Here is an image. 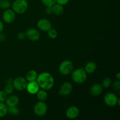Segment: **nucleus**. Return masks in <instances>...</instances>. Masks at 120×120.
<instances>
[{"label":"nucleus","mask_w":120,"mask_h":120,"mask_svg":"<svg viewBox=\"0 0 120 120\" xmlns=\"http://www.w3.org/2000/svg\"><path fill=\"white\" fill-rule=\"evenodd\" d=\"M45 12L48 15H51L53 14L52 7H46L45 9Z\"/></svg>","instance_id":"7c9ffc66"},{"label":"nucleus","mask_w":120,"mask_h":120,"mask_svg":"<svg viewBox=\"0 0 120 120\" xmlns=\"http://www.w3.org/2000/svg\"><path fill=\"white\" fill-rule=\"evenodd\" d=\"M53 14H55L56 15H60L64 12V8L63 5L59 4H55L52 7Z\"/></svg>","instance_id":"a211bd4d"},{"label":"nucleus","mask_w":120,"mask_h":120,"mask_svg":"<svg viewBox=\"0 0 120 120\" xmlns=\"http://www.w3.org/2000/svg\"><path fill=\"white\" fill-rule=\"evenodd\" d=\"M8 107L5 103L0 102V118L5 117L8 113Z\"/></svg>","instance_id":"aec40b11"},{"label":"nucleus","mask_w":120,"mask_h":120,"mask_svg":"<svg viewBox=\"0 0 120 120\" xmlns=\"http://www.w3.org/2000/svg\"><path fill=\"white\" fill-rule=\"evenodd\" d=\"M26 36L33 42L38 41L40 38V32L35 28H29L26 32Z\"/></svg>","instance_id":"1a4fd4ad"},{"label":"nucleus","mask_w":120,"mask_h":120,"mask_svg":"<svg viewBox=\"0 0 120 120\" xmlns=\"http://www.w3.org/2000/svg\"><path fill=\"white\" fill-rule=\"evenodd\" d=\"M8 112L11 116H16L19 114L20 110L16 106L9 107L8 109Z\"/></svg>","instance_id":"412c9836"},{"label":"nucleus","mask_w":120,"mask_h":120,"mask_svg":"<svg viewBox=\"0 0 120 120\" xmlns=\"http://www.w3.org/2000/svg\"><path fill=\"white\" fill-rule=\"evenodd\" d=\"M118 99L119 98L117 95L113 93H107L104 97V103L110 107H113L118 105Z\"/></svg>","instance_id":"423d86ee"},{"label":"nucleus","mask_w":120,"mask_h":120,"mask_svg":"<svg viewBox=\"0 0 120 120\" xmlns=\"http://www.w3.org/2000/svg\"><path fill=\"white\" fill-rule=\"evenodd\" d=\"M39 89L40 87L36 81L28 82L26 87V89L28 93L32 95L36 94L38 91L40 90Z\"/></svg>","instance_id":"f8f14e48"},{"label":"nucleus","mask_w":120,"mask_h":120,"mask_svg":"<svg viewBox=\"0 0 120 120\" xmlns=\"http://www.w3.org/2000/svg\"><path fill=\"white\" fill-rule=\"evenodd\" d=\"M42 4L46 7H52L56 3V0H41Z\"/></svg>","instance_id":"a878e982"},{"label":"nucleus","mask_w":120,"mask_h":120,"mask_svg":"<svg viewBox=\"0 0 120 120\" xmlns=\"http://www.w3.org/2000/svg\"><path fill=\"white\" fill-rule=\"evenodd\" d=\"M28 81L23 77H18L13 80L12 85L14 89L18 91H23L26 87Z\"/></svg>","instance_id":"0eeeda50"},{"label":"nucleus","mask_w":120,"mask_h":120,"mask_svg":"<svg viewBox=\"0 0 120 120\" xmlns=\"http://www.w3.org/2000/svg\"><path fill=\"white\" fill-rule=\"evenodd\" d=\"M36 96H37L38 99L39 101H45L48 98V93L46 91V90H39L36 93Z\"/></svg>","instance_id":"6ab92c4d"},{"label":"nucleus","mask_w":120,"mask_h":120,"mask_svg":"<svg viewBox=\"0 0 120 120\" xmlns=\"http://www.w3.org/2000/svg\"><path fill=\"white\" fill-rule=\"evenodd\" d=\"M14 90V86L12 84H7L4 89V91L6 93L7 95H11L13 93Z\"/></svg>","instance_id":"b1692460"},{"label":"nucleus","mask_w":120,"mask_h":120,"mask_svg":"<svg viewBox=\"0 0 120 120\" xmlns=\"http://www.w3.org/2000/svg\"><path fill=\"white\" fill-rule=\"evenodd\" d=\"M111 80L110 77H105L103 79V81L101 83V86L103 88H105V89H107L109 87L111 86Z\"/></svg>","instance_id":"5701e85b"},{"label":"nucleus","mask_w":120,"mask_h":120,"mask_svg":"<svg viewBox=\"0 0 120 120\" xmlns=\"http://www.w3.org/2000/svg\"><path fill=\"white\" fill-rule=\"evenodd\" d=\"M12 7V10L16 14H23L28 9V3L26 0H15Z\"/></svg>","instance_id":"7ed1b4c3"},{"label":"nucleus","mask_w":120,"mask_h":120,"mask_svg":"<svg viewBox=\"0 0 120 120\" xmlns=\"http://www.w3.org/2000/svg\"><path fill=\"white\" fill-rule=\"evenodd\" d=\"M79 112V109L77 107L71 106L67 109L66 111V116L69 119L73 120L78 117Z\"/></svg>","instance_id":"ddd939ff"},{"label":"nucleus","mask_w":120,"mask_h":120,"mask_svg":"<svg viewBox=\"0 0 120 120\" xmlns=\"http://www.w3.org/2000/svg\"><path fill=\"white\" fill-rule=\"evenodd\" d=\"M103 92V87L101 84L96 83L93 84L90 89V94L93 96H100Z\"/></svg>","instance_id":"2eb2a0df"},{"label":"nucleus","mask_w":120,"mask_h":120,"mask_svg":"<svg viewBox=\"0 0 120 120\" xmlns=\"http://www.w3.org/2000/svg\"><path fill=\"white\" fill-rule=\"evenodd\" d=\"M112 87H113V89L115 90H117V91H119L120 90V80H117V81L114 82L112 84Z\"/></svg>","instance_id":"cd10ccee"},{"label":"nucleus","mask_w":120,"mask_h":120,"mask_svg":"<svg viewBox=\"0 0 120 120\" xmlns=\"http://www.w3.org/2000/svg\"><path fill=\"white\" fill-rule=\"evenodd\" d=\"M116 78L117 79V80H120V73L119 72H118V73L116 75Z\"/></svg>","instance_id":"72a5a7b5"},{"label":"nucleus","mask_w":120,"mask_h":120,"mask_svg":"<svg viewBox=\"0 0 120 120\" xmlns=\"http://www.w3.org/2000/svg\"><path fill=\"white\" fill-rule=\"evenodd\" d=\"M71 78L75 83L82 84L86 81L87 73L83 68H79L73 70L71 72Z\"/></svg>","instance_id":"f03ea898"},{"label":"nucleus","mask_w":120,"mask_h":120,"mask_svg":"<svg viewBox=\"0 0 120 120\" xmlns=\"http://www.w3.org/2000/svg\"><path fill=\"white\" fill-rule=\"evenodd\" d=\"M48 35L50 38L56 39L57 38V35H58V33H57V31L56 29H53V28H51L49 30H48Z\"/></svg>","instance_id":"393cba45"},{"label":"nucleus","mask_w":120,"mask_h":120,"mask_svg":"<svg viewBox=\"0 0 120 120\" xmlns=\"http://www.w3.org/2000/svg\"><path fill=\"white\" fill-rule=\"evenodd\" d=\"M7 98V94L4 90H0V102L4 103Z\"/></svg>","instance_id":"bb28decb"},{"label":"nucleus","mask_w":120,"mask_h":120,"mask_svg":"<svg viewBox=\"0 0 120 120\" xmlns=\"http://www.w3.org/2000/svg\"><path fill=\"white\" fill-rule=\"evenodd\" d=\"M38 77V74L36 70H30L28 71L26 75V79L28 82H33L36 81Z\"/></svg>","instance_id":"f3484780"},{"label":"nucleus","mask_w":120,"mask_h":120,"mask_svg":"<svg viewBox=\"0 0 120 120\" xmlns=\"http://www.w3.org/2000/svg\"><path fill=\"white\" fill-rule=\"evenodd\" d=\"M37 26L39 29L43 32H48L52 28V23L47 19H41L38 21Z\"/></svg>","instance_id":"9d476101"},{"label":"nucleus","mask_w":120,"mask_h":120,"mask_svg":"<svg viewBox=\"0 0 120 120\" xmlns=\"http://www.w3.org/2000/svg\"><path fill=\"white\" fill-rule=\"evenodd\" d=\"M73 90V86L69 82H64L60 86L59 91V94L63 96H68L71 93Z\"/></svg>","instance_id":"9b49d317"},{"label":"nucleus","mask_w":120,"mask_h":120,"mask_svg":"<svg viewBox=\"0 0 120 120\" xmlns=\"http://www.w3.org/2000/svg\"><path fill=\"white\" fill-rule=\"evenodd\" d=\"M36 82L40 87L45 90L51 89L55 83L52 75L48 72H42L38 75Z\"/></svg>","instance_id":"f257e3e1"},{"label":"nucleus","mask_w":120,"mask_h":120,"mask_svg":"<svg viewBox=\"0 0 120 120\" xmlns=\"http://www.w3.org/2000/svg\"><path fill=\"white\" fill-rule=\"evenodd\" d=\"M16 15L15 12L11 9H5L2 14V19L3 21L7 23H11L15 20Z\"/></svg>","instance_id":"6e6552de"},{"label":"nucleus","mask_w":120,"mask_h":120,"mask_svg":"<svg viewBox=\"0 0 120 120\" xmlns=\"http://www.w3.org/2000/svg\"><path fill=\"white\" fill-rule=\"evenodd\" d=\"M5 39V35L3 34H2V32L0 33V41H4Z\"/></svg>","instance_id":"2f4dec72"},{"label":"nucleus","mask_w":120,"mask_h":120,"mask_svg":"<svg viewBox=\"0 0 120 120\" xmlns=\"http://www.w3.org/2000/svg\"><path fill=\"white\" fill-rule=\"evenodd\" d=\"M26 37V34L25 33L23 32H19L18 34H17L18 39L19 40H21V41H22V40L25 39Z\"/></svg>","instance_id":"c85d7f7f"},{"label":"nucleus","mask_w":120,"mask_h":120,"mask_svg":"<svg viewBox=\"0 0 120 120\" xmlns=\"http://www.w3.org/2000/svg\"><path fill=\"white\" fill-rule=\"evenodd\" d=\"M11 5L9 0H0V8L4 9H8Z\"/></svg>","instance_id":"4be33fe9"},{"label":"nucleus","mask_w":120,"mask_h":120,"mask_svg":"<svg viewBox=\"0 0 120 120\" xmlns=\"http://www.w3.org/2000/svg\"><path fill=\"white\" fill-rule=\"evenodd\" d=\"M74 66L70 60H64L60 64L59 67V72L63 75H68L73 70Z\"/></svg>","instance_id":"39448f33"},{"label":"nucleus","mask_w":120,"mask_h":120,"mask_svg":"<svg viewBox=\"0 0 120 120\" xmlns=\"http://www.w3.org/2000/svg\"><path fill=\"white\" fill-rule=\"evenodd\" d=\"M69 0H56V3L63 6L64 5H66L69 2Z\"/></svg>","instance_id":"c756f323"},{"label":"nucleus","mask_w":120,"mask_h":120,"mask_svg":"<svg viewBox=\"0 0 120 120\" xmlns=\"http://www.w3.org/2000/svg\"><path fill=\"white\" fill-rule=\"evenodd\" d=\"M96 69H97V65L96 63L94 62H89L86 64L84 69L87 73L91 74L94 72Z\"/></svg>","instance_id":"dca6fc26"},{"label":"nucleus","mask_w":120,"mask_h":120,"mask_svg":"<svg viewBox=\"0 0 120 120\" xmlns=\"http://www.w3.org/2000/svg\"><path fill=\"white\" fill-rule=\"evenodd\" d=\"M3 29H4V25L3 23L1 21H0V33L2 32L3 31Z\"/></svg>","instance_id":"473e14b6"},{"label":"nucleus","mask_w":120,"mask_h":120,"mask_svg":"<svg viewBox=\"0 0 120 120\" xmlns=\"http://www.w3.org/2000/svg\"><path fill=\"white\" fill-rule=\"evenodd\" d=\"M34 111L36 116L38 117H43L48 111L47 104L43 101H39L37 102L34 105Z\"/></svg>","instance_id":"20e7f679"},{"label":"nucleus","mask_w":120,"mask_h":120,"mask_svg":"<svg viewBox=\"0 0 120 120\" xmlns=\"http://www.w3.org/2000/svg\"><path fill=\"white\" fill-rule=\"evenodd\" d=\"M5 102L6 105L8 107H9L16 106L19 103V98H18V96H15V95L11 94L9 97H7Z\"/></svg>","instance_id":"4468645a"}]
</instances>
